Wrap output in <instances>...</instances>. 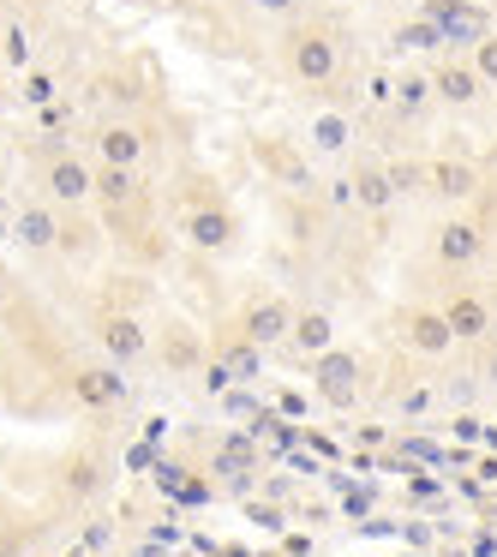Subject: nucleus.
I'll use <instances>...</instances> for the list:
<instances>
[{
  "mask_svg": "<svg viewBox=\"0 0 497 557\" xmlns=\"http://www.w3.org/2000/svg\"><path fill=\"white\" fill-rule=\"evenodd\" d=\"M276 54H282V73L306 90L330 85L341 73V37H336V25H318V18H288Z\"/></svg>",
  "mask_w": 497,
  "mask_h": 557,
  "instance_id": "obj_1",
  "label": "nucleus"
},
{
  "mask_svg": "<svg viewBox=\"0 0 497 557\" xmlns=\"http://www.w3.org/2000/svg\"><path fill=\"white\" fill-rule=\"evenodd\" d=\"M97 162L73 157V150H42L37 162V198H49L54 210H85L97 198Z\"/></svg>",
  "mask_w": 497,
  "mask_h": 557,
  "instance_id": "obj_2",
  "label": "nucleus"
},
{
  "mask_svg": "<svg viewBox=\"0 0 497 557\" xmlns=\"http://www.w3.org/2000/svg\"><path fill=\"white\" fill-rule=\"evenodd\" d=\"M181 240L192 246V252L222 258V252H234V240H240V216H234L216 193H198L192 205H186V216H181Z\"/></svg>",
  "mask_w": 497,
  "mask_h": 557,
  "instance_id": "obj_3",
  "label": "nucleus"
},
{
  "mask_svg": "<svg viewBox=\"0 0 497 557\" xmlns=\"http://www.w3.org/2000/svg\"><path fill=\"white\" fill-rule=\"evenodd\" d=\"M97 348H102V360H114V366L150 360V330H145V318L126 312V306H109V312L97 318Z\"/></svg>",
  "mask_w": 497,
  "mask_h": 557,
  "instance_id": "obj_4",
  "label": "nucleus"
},
{
  "mask_svg": "<svg viewBox=\"0 0 497 557\" xmlns=\"http://www.w3.org/2000/svg\"><path fill=\"white\" fill-rule=\"evenodd\" d=\"M90 150H97V162H109V169H138L145 150H150V133L133 114H109V121H97V133H90Z\"/></svg>",
  "mask_w": 497,
  "mask_h": 557,
  "instance_id": "obj_5",
  "label": "nucleus"
},
{
  "mask_svg": "<svg viewBox=\"0 0 497 557\" xmlns=\"http://www.w3.org/2000/svg\"><path fill=\"white\" fill-rule=\"evenodd\" d=\"M312 384H318V396H324L330 408H353L360 389H365V366L353 360L348 348H330V354L312 360Z\"/></svg>",
  "mask_w": 497,
  "mask_h": 557,
  "instance_id": "obj_6",
  "label": "nucleus"
},
{
  "mask_svg": "<svg viewBox=\"0 0 497 557\" xmlns=\"http://www.w3.org/2000/svg\"><path fill=\"white\" fill-rule=\"evenodd\" d=\"M150 354L162 360V372H169V377L210 372V348H204V336H198L192 324H162V336H150Z\"/></svg>",
  "mask_w": 497,
  "mask_h": 557,
  "instance_id": "obj_7",
  "label": "nucleus"
},
{
  "mask_svg": "<svg viewBox=\"0 0 497 557\" xmlns=\"http://www.w3.org/2000/svg\"><path fill=\"white\" fill-rule=\"evenodd\" d=\"M480 252H485V228L480 222H468V216H444L437 222V234H432V258L444 270H468V264H480Z\"/></svg>",
  "mask_w": 497,
  "mask_h": 557,
  "instance_id": "obj_8",
  "label": "nucleus"
},
{
  "mask_svg": "<svg viewBox=\"0 0 497 557\" xmlns=\"http://www.w3.org/2000/svg\"><path fill=\"white\" fill-rule=\"evenodd\" d=\"M485 174L473 169L468 157H432L425 162V193L444 198V205H468V198H480Z\"/></svg>",
  "mask_w": 497,
  "mask_h": 557,
  "instance_id": "obj_9",
  "label": "nucleus"
},
{
  "mask_svg": "<svg viewBox=\"0 0 497 557\" xmlns=\"http://www.w3.org/2000/svg\"><path fill=\"white\" fill-rule=\"evenodd\" d=\"M288 330H294V306L282 300V294H258L240 312V336L252 342V348H276V342H288Z\"/></svg>",
  "mask_w": 497,
  "mask_h": 557,
  "instance_id": "obj_10",
  "label": "nucleus"
},
{
  "mask_svg": "<svg viewBox=\"0 0 497 557\" xmlns=\"http://www.w3.org/2000/svg\"><path fill=\"white\" fill-rule=\"evenodd\" d=\"M126 366H114V360H97V366H78L73 372V401L78 408H121L126 401Z\"/></svg>",
  "mask_w": 497,
  "mask_h": 557,
  "instance_id": "obj_11",
  "label": "nucleus"
},
{
  "mask_svg": "<svg viewBox=\"0 0 497 557\" xmlns=\"http://www.w3.org/2000/svg\"><path fill=\"white\" fill-rule=\"evenodd\" d=\"M401 342H408L413 354H425V360H437V354L456 348V330H449V318L437 312V306H408V312H401Z\"/></svg>",
  "mask_w": 497,
  "mask_h": 557,
  "instance_id": "obj_12",
  "label": "nucleus"
},
{
  "mask_svg": "<svg viewBox=\"0 0 497 557\" xmlns=\"http://www.w3.org/2000/svg\"><path fill=\"white\" fill-rule=\"evenodd\" d=\"M437 312L449 318L456 342H485V336H492V300H485L480 288H449Z\"/></svg>",
  "mask_w": 497,
  "mask_h": 557,
  "instance_id": "obj_13",
  "label": "nucleus"
},
{
  "mask_svg": "<svg viewBox=\"0 0 497 557\" xmlns=\"http://www.w3.org/2000/svg\"><path fill=\"white\" fill-rule=\"evenodd\" d=\"M432 97L449 102V109H468V102L485 97V78L473 73L468 61H456V54H444V61L432 66Z\"/></svg>",
  "mask_w": 497,
  "mask_h": 557,
  "instance_id": "obj_14",
  "label": "nucleus"
},
{
  "mask_svg": "<svg viewBox=\"0 0 497 557\" xmlns=\"http://www.w3.org/2000/svg\"><path fill=\"white\" fill-rule=\"evenodd\" d=\"M13 228H18V240H25L30 252H54V246H61V210H54L49 198H25L18 216H13Z\"/></svg>",
  "mask_w": 497,
  "mask_h": 557,
  "instance_id": "obj_15",
  "label": "nucleus"
},
{
  "mask_svg": "<svg viewBox=\"0 0 497 557\" xmlns=\"http://www.w3.org/2000/svg\"><path fill=\"white\" fill-rule=\"evenodd\" d=\"M109 473H114V461L102 456V449H78V456H66V497H73V504H90V497L109 485Z\"/></svg>",
  "mask_w": 497,
  "mask_h": 557,
  "instance_id": "obj_16",
  "label": "nucleus"
},
{
  "mask_svg": "<svg viewBox=\"0 0 497 557\" xmlns=\"http://www.w3.org/2000/svg\"><path fill=\"white\" fill-rule=\"evenodd\" d=\"M288 348L300 354V360H318V354H330V348H336V324H330V312H318V306H306V312H294Z\"/></svg>",
  "mask_w": 497,
  "mask_h": 557,
  "instance_id": "obj_17",
  "label": "nucleus"
},
{
  "mask_svg": "<svg viewBox=\"0 0 497 557\" xmlns=\"http://www.w3.org/2000/svg\"><path fill=\"white\" fill-rule=\"evenodd\" d=\"M348 205H353V210H389V205H396V186H389V169H384V162H360V169H353Z\"/></svg>",
  "mask_w": 497,
  "mask_h": 557,
  "instance_id": "obj_18",
  "label": "nucleus"
},
{
  "mask_svg": "<svg viewBox=\"0 0 497 557\" xmlns=\"http://www.w3.org/2000/svg\"><path fill=\"white\" fill-rule=\"evenodd\" d=\"M353 138V121L341 109H318L312 121H306V150H318V157H341Z\"/></svg>",
  "mask_w": 497,
  "mask_h": 557,
  "instance_id": "obj_19",
  "label": "nucleus"
},
{
  "mask_svg": "<svg viewBox=\"0 0 497 557\" xmlns=\"http://www.w3.org/2000/svg\"><path fill=\"white\" fill-rule=\"evenodd\" d=\"M258 162H264L282 186H312L306 181V150H294L288 138H264V145H258Z\"/></svg>",
  "mask_w": 497,
  "mask_h": 557,
  "instance_id": "obj_20",
  "label": "nucleus"
},
{
  "mask_svg": "<svg viewBox=\"0 0 497 557\" xmlns=\"http://www.w3.org/2000/svg\"><path fill=\"white\" fill-rule=\"evenodd\" d=\"M425 18H432V25L444 30V42H449V37H468V42H480V37H485V18L473 13V7H449V0H425Z\"/></svg>",
  "mask_w": 497,
  "mask_h": 557,
  "instance_id": "obj_21",
  "label": "nucleus"
},
{
  "mask_svg": "<svg viewBox=\"0 0 497 557\" xmlns=\"http://www.w3.org/2000/svg\"><path fill=\"white\" fill-rule=\"evenodd\" d=\"M389 102H396L401 121H408V114H420L425 102H437V97H432V73H401L396 85H389Z\"/></svg>",
  "mask_w": 497,
  "mask_h": 557,
  "instance_id": "obj_22",
  "label": "nucleus"
},
{
  "mask_svg": "<svg viewBox=\"0 0 497 557\" xmlns=\"http://www.w3.org/2000/svg\"><path fill=\"white\" fill-rule=\"evenodd\" d=\"M61 252L66 258H90V252H97V228L85 222V210H61Z\"/></svg>",
  "mask_w": 497,
  "mask_h": 557,
  "instance_id": "obj_23",
  "label": "nucleus"
},
{
  "mask_svg": "<svg viewBox=\"0 0 497 557\" xmlns=\"http://www.w3.org/2000/svg\"><path fill=\"white\" fill-rule=\"evenodd\" d=\"M0 61L13 66V73H30V66H37V42H30L25 25H0Z\"/></svg>",
  "mask_w": 497,
  "mask_h": 557,
  "instance_id": "obj_24",
  "label": "nucleus"
},
{
  "mask_svg": "<svg viewBox=\"0 0 497 557\" xmlns=\"http://www.w3.org/2000/svg\"><path fill=\"white\" fill-rule=\"evenodd\" d=\"M216 468H222V473H258V449L246 444V437H222Z\"/></svg>",
  "mask_w": 497,
  "mask_h": 557,
  "instance_id": "obj_25",
  "label": "nucleus"
},
{
  "mask_svg": "<svg viewBox=\"0 0 497 557\" xmlns=\"http://www.w3.org/2000/svg\"><path fill=\"white\" fill-rule=\"evenodd\" d=\"M258 360H264V348H252V342H246L240 330H234V342L222 348V366H228L234 377H252V372H258Z\"/></svg>",
  "mask_w": 497,
  "mask_h": 557,
  "instance_id": "obj_26",
  "label": "nucleus"
},
{
  "mask_svg": "<svg viewBox=\"0 0 497 557\" xmlns=\"http://www.w3.org/2000/svg\"><path fill=\"white\" fill-rule=\"evenodd\" d=\"M384 169H389L396 198H401V193H425V162H420V157H396V162H384Z\"/></svg>",
  "mask_w": 497,
  "mask_h": 557,
  "instance_id": "obj_27",
  "label": "nucleus"
},
{
  "mask_svg": "<svg viewBox=\"0 0 497 557\" xmlns=\"http://www.w3.org/2000/svg\"><path fill=\"white\" fill-rule=\"evenodd\" d=\"M396 42H401V49L432 54V49H444V30H437L432 18H413V25H401V30H396Z\"/></svg>",
  "mask_w": 497,
  "mask_h": 557,
  "instance_id": "obj_28",
  "label": "nucleus"
},
{
  "mask_svg": "<svg viewBox=\"0 0 497 557\" xmlns=\"http://www.w3.org/2000/svg\"><path fill=\"white\" fill-rule=\"evenodd\" d=\"M468 66L485 78V85H497V30H485L480 42H473V54H468Z\"/></svg>",
  "mask_w": 497,
  "mask_h": 557,
  "instance_id": "obj_29",
  "label": "nucleus"
},
{
  "mask_svg": "<svg viewBox=\"0 0 497 557\" xmlns=\"http://www.w3.org/2000/svg\"><path fill=\"white\" fill-rule=\"evenodd\" d=\"M18 97H25V102H37V109H42V102H54V78L30 66V73H25V85H18Z\"/></svg>",
  "mask_w": 497,
  "mask_h": 557,
  "instance_id": "obj_30",
  "label": "nucleus"
},
{
  "mask_svg": "<svg viewBox=\"0 0 497 557\" xmlns=\"http://www.w3.org/2000/svg\"><path fill=\"white\" fill-rule=\"evenodd\" d=\"M258 18H300V0H252Z\"/></svg>",
  "mask_w": 497,
  "mask_h": 557,
  "instance_id": "obj_31",
  "label": "nucleus"
},
{
  "mask_svg": "<svg viewBox=\"0 0 497 557\" xmlns=\"http://www.w3.org/2000/svg\"><path fill=\"white\" fill-rule=\"evenodd\" d=\"M480 372H485V384L497 389V348H485V354H480Z\"/></svg>",
  "mask_w": 497,
  "mask_h": 557,
  "instance_id": "obj_32",
  "label": "nucleus"
},
{
  "mask_svg": "<svg viewBox=\"0 0 497 557\" xmlns=\"http://www.w3.org/2000/svg\"><path fill=\"white\" fill-rule=\"evenodd\" d=\"M0 557H25V540L18 533H0Z\"/></svg>",
  "mask_w": 497,
  "mask_h": 557,
  "instance_id": "obj_33",
  "label": "nucleus"
},
{
  "mask_svg": "<svg viewBox=\"0 0 497 557\" xmlns=\"http://www.w3.org/2000/svg\"><path fill=\"white\" fill-rule=\"evenodd\" d=\"M425 401H432L425 389H408V396H401V408H408V413H425Z\"/></svg>",
  "mask_w": 497,
  "mask_h": 557,
  "instance_id": "obj_34",
  "label": "nucleus"
}]
</instances>
